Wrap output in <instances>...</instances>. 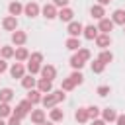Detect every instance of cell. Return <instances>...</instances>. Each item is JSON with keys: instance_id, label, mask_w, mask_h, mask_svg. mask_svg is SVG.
<instances>
[{"instance_id": "obj_47", "label": "cell", "mask_w": 125, "mask_h": 125, "mask_svg": "<svg viewBox=\"0 0 125 125\" xmlns=\"http://www.w3.org/2000/svg\"><path fill=\"white\" fill-rule=\"evenodd\" d=\"M123 31H125V25H123Z\"/></svg>"}, {"instance_id": "obj_19", "label": "cell", "mask_w": 125, "mask_h": 125, "mask_svg": "<svg viewBox=\"0 0 125 125\" xmlns=\"http://www.w3.org/2000/svg\"><path fill=\"white\" fill-rule=\"evenodd\" d=\"M84 64H86V61H84V59L74 51V55L70 57V66H72L74 70H82V66H84Z\"/></svg>"}, {"instance_id": "obj_2", "label": "cell", "mask_w": 125, "mask_h": 125, "mask_svg": "<svg viewBox=\"0 0 125 125\" xmlns=\"http://www.w3.org/2000/svg\"><path fill=\"white\" fill-rule=\"evenodd\" d=\"M31 109H33V104L25 98V100H21V102L16 105V109H12V113H14V115H18L20 119H23L25 115H29V113H31Z\"/></svg>"}, {"instance_id": "obj_14", "label": "cell", "mask_w": 125, "mask_h": 125, "mask_svg": "<svg viewBox=\"0 0 125 125\" xmlns=\"http://www.w3.org/2000/svg\"><path fill=\"white\" fill-rule=\"evenodd\" d=\"M8 14H10V16H16V18L21 16V14H23V4L18 2V0L10 2V4H8Z\"/></svg>"}, {"instance_id": "obj_1", "label": "cell", "mask_w": 125, "mask_h": 125, "mask_svg": "<svg viewBox=\"0 0 125 125\" xmlns=\"http://www.w3.org/2000/svg\"><path fill=\"white\" fill-rule=\"evenodd\" d=\"M66 98V94L62 92V90H51L49 94H45L43 98H41V105L45 107V109H51V107H55L59 102H62Z\"/></svg>"}, {"instance_id": "obj_11", "label": "cell", "mask_w": 125, "mask_h": 125, "mask_svg": "<svg viewBox=\"0 0 125 125\" xmlns=\"http://www.w3.org/2000/svg\"><path fill=\"white\" fill-rule=\"evenodd\" d=\"M23 74H25V66H23V62H14L12 66H10V76L12 78H23Z\"/></svg>"}, {"instance_id": "obj_20", "label": "cell", "mask_w": 125, "mask_h": 125, "mask_svg": "<svg viewBox=\"0 0 125 125\" xmlns=\"http://www.w3.org/2000/svg\"><path fill=\"white\" fill-rule=\"evenodd\" d=\"M29 115H31V121H33L35 125H41V123L45 121V117H47V115H45V109H31Z\"/></svg>"}, {"instance_id": "obj_23", "label": "cell", "mask_w": 125, "mask_h": 125, "mask_svg": "<svg viewBox=\"0 0 125 125\" xmlns=\"http://www.w3.org/2000/svg\"><path fill=\"white\" fill-rule=\"evenodd\" d=\"M115 117H117V111H115L113 107H105V109H102V119H104L105 123L115 121Z\"/></svg>"}, {"instance_id": "obj_4", "label": "cell", "mask_w": 125, "mask_h": 125, "mask_svg": "<svg viewBox=\"0 0 125 125\" xmlns=\"http://www.w3.org/2000/svg\"><path fill=\"white\" fill-rule=\"evenodd\" d=\"M41 14H43L45 20H55L57 14H59V8H57L53 2H49V4H45V6L41 8Z\"/></svg>"}, {"instance_id": "obj_35", "label": "cell", "mask_w": 125, "mask_h": 125, "mask_svg": "<svg viewBox=\"0 0 125 125\" xmlns=\"http://www.w3.org/2000/svg\"><path fill=\"white\" fill-rule=\"evenodd\" d=\"M70 78H72V82H74L76 86H80V84L84 82V74H82L80 70H74V72L70 74Z\"/></svg>"}, {"instance_id": "obj_46", "label": "cell", "mask_w": 125, "mask_h": 125, "mask_svg": "<svg viewBox=\"0 0 125 125\" xmlns=\"http://www.w3.org/2000/svg\"><path fill=\"white\" fill-rule=\"evenodd\" d=\"M0 125H8V123H6V121H4L2 117H0Z\"/></svg>"}, {"instance_id": "obj_37", "label": "cell", "mask_w": 125, "mask_h": 125, "mask_svg": "<svg viewBox=\"0 0 125 125\" xmlns=\"http://www.w3.org/2000/svg\"><path fill=\"white\" fill-rule=\"evenodd\" d=\"M27 61H31V62H39V64H41V62H43V53L35 51V53H31V55H29V59H27Z\"/></svg>"}, {"instance_id": "obj_32", "label": "cell", "mask_w": 125, "mask_h": 125, "mask_svg": "<svg viewBox=\"0 0 125 125\" xmlns=\"http://www.w3.org/2000/svg\"><path fill=\"white\" fill-rule=\"evenodd\" d=\"M74 88H76V84L72 82V78H70V76H68V78H64V80H62V84H61V90H62V92H70V90H74Z\"/></svg>"}, {"instance_id": "obj_42", "label": "cell", "mask_w": 125, "mask_h": 125, "mask_svg": "<svg viewBox=\"0 0 125 125\" xmlns=\"http://www.w3.org/2000/svg\"><path fill=\"white\" fill-rule=\"evenodd\" d=\"M6 70H8V62H6V59H0V74Z\"/></svg>"}, {"instance_id": "obj_29", "label": "cell", "mask_w": 125, "mask_h": 125, "mask_svg": "<svg viewBox=\"0 0 125 125\" xmlns=\"http://www.w3.org/2000/svg\"><path fill=\"white\" fill-rule=\"evenodd\" d=\"M14 51H16V49H14L12 45H4V47H0V57L8 61V59L14 57Z\"/></svg>"}, {"instance_id": "obj_33", "label": "cell", "mask_w": 125, "mask_h": 125, "mask_svg": "<svg viewBox=\"0 0 125 125\" xmlns=\"http://www.w3.org/2000/svg\"><path fill=\"white\" fill-rule=\"evenodd\" d=\"M86 111H88V119L90 121L96 119V117H100V113H102V109L98 105H90V107H86Z\"/></svg>"}, {"instance_id": "obj_31", "label": "cell", "mask_w": 125, "mask_h": 125, "mask_svg": "<svg viewBox=\"0 0 125 125\" xmlns=\"http://www.w3.org/2000/svg\"><path fill=\"white\" fill-rule=\"evenodd\" d=\"M90 66H92V72H94V74H102V72L105 70V64H104L102 61H98V59H96Z\"/></svg>"}, {"instance_id": "obj_10", "label": "cell", "mask_w": 125, "mask_h": 125, "mask_svg": "<svg viewBox=\"0 0 125 125\" xmlns=\"http://www.w3.org/2000/svg\"><path fill=\"white\" fill-rule=\"evenodd\" d=\"M113 21H111V18H102V20H98V31L100 33H109L111 29H113Z\"/></svg>"}, {"instance_id": "obj_6", "label": "cell", "mask_w": 125, "mask_h": 125, "mask_svg": "<svg viewBox=\"0 0 125 125\" xmlns=\"http://www.w3.org/2000/svg\"><path fill=\"white\" fill-rule=\"evenodd\" d=\"M25 41H27V33H25V31H21V29H16V31H12V43H14L16 47H21V45H25Z\"/></svg>"}, {"instance_id": "obj_8", "label": "cell", "mask_w": 125, "mask_h": 125, "mask_svg": "<svg viewBox=\"0 0 125 125\" xmlns=\"http://www.w3.org/2000/svg\"><path fill=\"white\" fill-rule=\"evenodd\" d=\"M57 18L61 20V21H72L74 20V12H72V8H68V6H64V8H59V14H57Z\"/></svg>"}, {"instance_id": "obj_24", "label": "cell", "mask_w": 125, "mask_h": 125, "mask_svg": "<svg viewBox=\"0 0 125 125\" xmlns=\"http://www.w3.org/2000/svg\"><path fill=\"white\" fill-rule=\"evenodd\" d=\"M64 47H66L68 51H78L82 45H80V39H78V37H68V39L64 41Z\"/></svg>"}, {"instance_id": "obj_9", "label": "cell", "mask_w": 125, "mask_h": 125, "mask_svg": "<svg viewBox=\"0 0 125 125\" xmlns=\"http://www.w3.org/2000/svg\"><path fill=\"white\" fill-rule=\"evenodd\" d=\"M2 27H4V31H16L18 29V18L16 16H6L2 20Z\"/></svg>"}, {"instance_id": "obj_41", "label": "cell", "mask_w": 125, "mask_h": 125, "mask_svg": "<svg viewBox=\"0 0 125 125\" xmlns=\"http://www.w3.org/2000/svg\"><path fill=\"white\" fill-rule=\"evenodd\" d=\"M115 123H117V125H125V113H121V115L117 113V117H115Z\"/></svg>"}, {"instance_id": "obj_15", "label": "cell", "mask_w": 125, "mask_h": 125, "mask_svg": "<svg viewBox=\"0 0 125 125\" xmlns=\"http://www.w3.org/2000/svg\"><path fill=\"white\" fill-rule=\"evenodd\" d=\"M90 16H92L94 20H102V18H105V6H102V4H94V6L90 8Z\"/></svg>"}, {"instance_id": "obj_12", "label": "cell", "mask_w": 125, "mask_h": 125, "mask_svg": "<svg viewBox=\"0 0 125 125\" xmlns=\"http://www.w3.org/2000/svg\"><path fill=\"white\" fill-rule=\"evenodd\" d=\"M35 88L41 92V94H49L51 90H53V80H47V78H39L37 80V84H35Z\"/></svg>"}, {"instance_id": "obj_40", "label": "cell", "mask_w": 125, "mask_h": 125, "mask_svg": "<svg viewBox=\"0 0 125 125\" xmlns=\"http://www.w3.org/2000/svg\"><path fill=\"white\" fill-rule=\"evenodd\" d=\"M68 2H70V0H53V4H55L57 8H64V6H68Z\"/></svg>"}, {"instance_id": "obj_44", "label": "cell", "mask_w": 125, "mask_h": 125, "mask_svg": "<svg viewBox=\"0 0 125 125\" xmlns=\"http://www.w3.org/2000/svg\"><path fill=\"white\" fill-rule=\"evenodd\" d=\"M111 0H98V4H102V6H107Z\"/></svg>"}, {"instance_id": "obj_45", "label": "cell", "mask_w": 125, "mask_h": 125, "mask_svg": "<svg viewBox=\"0 0 125 125\" xmlns=\"http://www.w3.org/2000/svg\"><path fill=\"white\" fill-rule=\"evenodd\" d=\"M41 125H55V123H53V121H51V119H49V121H47V119H45V121H43V123H41Z\"/></svg>"}, {"instance_id": "obj_17", "label": "cell", "mask_w": 125, "mask_h": 125, "mask_svg": "<svg viewBox=\"0 0 125 125\" xmlns=\"http://www.w3.org/2000/svg\"><path fill=\"white\" fill-rule=\"evenodd\" d=\"M14 59L18 61V62H23V61H27L29 59V51L21 45V47H16V51H14Z\"/></svg>"}, {"instance_id": "obj_3", "label": "cell", "mask_w": 125, "mask_h": 125, "mask_svg": "<svg viewBox=\"0 0 125 125\" xmlns=\"http://www.w3.org/2000/svg\"><path fill=\"white\" fill-rule=\"evenodd\" d=\"M82 29H84V25L80 23V21H68V25H66V33H68V37H80L82 35Z\"/></svg>"}, {"instance_id": "obj_5", "label": "cell", "mask_w": 125, "mask_h": 125, "mask_svg": "<svg viewBox=\"0 0 125 125\" xmlns=\"http://www.w3.org/2000/svg\"><path fill=\"white\" fill-rule=\"evenodd\" d=\"M23 14H25L27 18H35V16L41 14V6H39L37 2H27V4L23 6Z\"/></svg>"}, {"instance_id": "obj_13", "label": "cell", "mask_w": 125, "mask_h": 125, "mask_svg": "<svg viewBox=\"0 0 125 125\" xmlns=\"http://www.w3.org/2000/svg\"><path fill=\"white\" fill-rule=\"evenodd\" d=\"M94 41H96V45H98L100 49H107V47L111 45V35H109V33H98V37H96Z\"/></svg>"}, {"instance_id": "obj_36", "label": "cell", "mask_w": 125, "mask_h": 125, "mask_svg": "<svg viewBox=\"0 0 125 125\" xmlns=\"http://www.w3.org/2000/svg\"><path fill=\"white\" fill-rule=\"evenodd\" d=\"M76 53H78V55H80V57H82V59H84L86 62H88V61L92 59V53H90V49H86V47H80V49H78Z\"/></svg>"}, {"instance_id": "obj_39", "label": "cell", "mask_w": 125, "mask_h": 125, "mask_svg": "<svg viewBox=\"0 0 125 125\" xmlns=\"http://www.w3.org/2000/svg\"><path fill=\"white\" fill-rule=\"evenodd\" d=\"M6 123H8V125H21V119H20L18 115H14V113H12V115L8 117V121H6Z\"/></svg>"}, {"instance_id": "obj_27", "label": "cell", "mask_w": 125, "mask_h": 125, "mask_svg": "<svg viewBox=\"0 0 125 125\" xmlns=\"http://www.w3.org/2000/svg\"><path fill=\"white\" fill-rule=\"evenodd\" d=\"M35 84H37V80L33 78V74H23V78H21V86L25 88V90H31V88H35Z\"/></svg>"}, {"instance_id": "obj_38", "label": "cell", "mask_w": 125, "mask_h": 125, "mask_svg": "<svg viewBox=\"0 0 125 125\" xmlns=\"http://www.w3.org/2000/svg\"><path fill=\"white\" fill-rule=\"evenodd\" d=\"M109 92H111V88H109V86H105V84L98 86V90H96V94H98V96H102V98H105Z\"/></svg>"}, {"instance_id": "obj_25", "label": "cell", "mask_w": 125, "mask_h": 125, "mask_svg": "<svg viewBox=\"0 0 125 125\" xmlns=\"http://www.w3.org/2000/svg\"><path fill=\"white\" fill-rule=\"evenodd\" d=\"M12 100H14V90H12V88H2V90H0V102L10 104Z\"/></svg>"}, {"instance_id": "obj_16", "label": "cell", "mask_w": 125, "mask_h": 125, "mask_svg": "<svg viewBox=\"0 0 125 125\" xmlns=\"http://www.w3.org/2000/svg\"><path fill=\"white\" fill-rule=\"evenodd\" d=\"M98 33H100V31H98L96 25H84V29H82V35H84L88 41H94V39L98 37Z\"/></svg>"}, {"instance_id": "obj_28", "label": "cell", "mask_w": 125, "mask_h": 125, "mask_svg": "<svg viewBox=\"0 0 125 125\" xmlns=\"http://www.w3.org/2000/svg\"><path fill=\"white\" fill-rule=\"evenodd\" d=\"M74 119H76L78 123H86V121H90V119H88V111H86V107H78V109L74 111Z\"/></svg>"}, {"instance_id": "obj_30", "label": "cell", "mask_w": 125, "mask_h": 125, "mask_svg": "<svg viewBox=\"0 0 125 125\" xmlns=\"http://www.w3.org/2000/svg\"><path fill=\"white\" fill-rule=\"evenodd\" d=\"M10 115H12V105H10V104L0 102V117H2V119H6V117H10Z\"/></svg>"}, {"instance_id": "obj_34", "label": "cell", "mask_w": 125, "mask_h": 125, "mask_svg": "<svg viewBox=\"0 0 125 125\" xmlns=\"http://www.w3.org/2000/svg\"><path fill=\"white\" fill-rule=\"evenodd\" d=\"M39 70H41V64H39V62H31V61L27 62V72H29V74L35 76V74H39Z\"/></svg>"}, {"instance_id": "obj_21", "label": "cell", "mask_w": 125, "mask_h": 125, "mask_svg": "<svg viewBox=\"0 0 125 125\" xmlns=\"http://www.w3.org/2000/svg\"><path fill=\"white\" fill-rule=\"evenodd\" d=\"M111 21H113L115 25H125V10H123V8L115 10V12L111 14Z\"/></svg>"}, {"instance_id": "obj_22", "label": "cell", "mask_w": 125, "mask_h": 125, "mask_svg": "<svg viewBox=\"0 0 125 125\" xmlns=\"http://www.w3.org/2000/svg\"><path fill=\"white\" fill-rule=\"evenodd\" d=\"M41 92L37 90V88H31V90H27V100L33 104V105H37V104H41Z\"/></svg>"}, {"instance_id": "obj_18", "label": "cell", "mask_w": 125, "mask_h": 125, "mask_svg": "<svg viewBox=\"0 0 125 125\" xmlns=\"http://www.w3.org/2000/svg\"><path fill=\"white\" fill-rule=\"evenodd\" d=\"M49 119H51L53 123H59V121H62V119H64V111H62V109H59V107L55 105V107H51V109H49Z\"/></svg>"}, {"instance_id": "obj_7", "label": "cell", "mask_w": 125, "mask_h": 125, "mask_svg": "<svg viewBox=\"0 0 125 125\" xmlns=\"http://www.w3.org/2000/svg\"><path fill=\"white\" fill-rule=\"evenodd\" d=\"M39 74H41L43 78H47V80H55V78H57V68H55L53 64H41Z\"/></svg>"}, {"instance_id": "obj_43", "label": "cell", "mask_w": 125, "mask_h": 125, "mask_svg": "<svg viewBox=\"0 0 125 125\" xmlns=\"http://www.w3.org/2000/svg\"><path fill=\"white\" fill-rule=\"evenodd\" d=\"M92 125H105V121L100 119V117H96V119H92Z\"/></svg>"}, {"instance_id": "obj_26", "label": "cell", "mask_w": 125, "mask_h": 125, "mask_svg": "<svg viewBox=\"0 0 125 125\" xmlns=\"http://www.w3.org/2000/svg\"><path fill=\"white\" fill-rule=\"evenodd\" d=\"M98 61H102L104 64H109V62L113 61V53H111L109 49H102V53L98 55Z\"/></svg>"}]
</instances>
